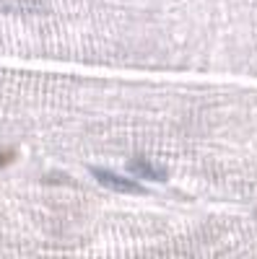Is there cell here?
<instances>
[{"label": "cell", "mask_w": 257, "mask_h": 259, "mask_svg": "<svg viewBox=\"0 0 257 259\" xmlns=\"http://www.w3.org/2000/svg\"><path fill=\"white\" fill-rule=\"evenodd\" d=\"M94 177H96L104 187L117 189V192H143L140 184L125 179V177H117V174H112V171H104V168H94Z\"/></svg>", "instance_id": "obj_1"}, {"label": "cell", "mask_w": 257, "mask_h": 259, "mask_svg": "<svg viewBox=\"0 0 257 259\" xmlns=\"http://www.w3.org/2000/svg\"><path fill=\"white\" fill-rule=\"evenodd\" d=\"M130 171H133V174H138L140 179H156V182H164L166 179V171L159 168V166H154L151 161H145V158L133 161L130 163Z\"/></svg>", "instance_id": "obj_2"}, {"label": "cell", "mask_w": 257, "mask_h": 259, "mask_svg": "<svg viewBox=\"0 0 257 259\" xmlns=\"http://www.w3.org/2000/svg\"><path fill=\"white\" fill-rule=\"evenodd\" d=\"M45 11V6L36 0H0V13H36Z\"/></svg>", "instance_id": "obj_3"}]
</instances>
